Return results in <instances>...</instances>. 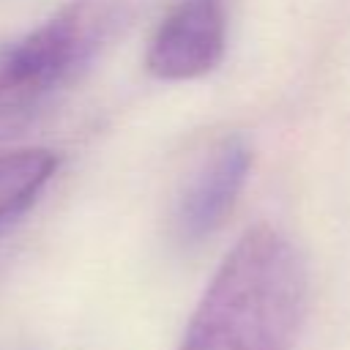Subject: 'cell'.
<instances>
[{"mask_svg":"<svg viewBox=\"0 0 350 350\" xmlns=\"http://www.w3.org/2000/svg\"><path fill=\"white\" fill-rule=\"evenodd\" d=\"M306 293L298 246L282 230L257 224L216 268L178 350H293Z\"/></svg>","mask_w":350,"mask_h":350,"instance_id":"obj_1","label":"cell"},{"mask_svg":"<svg viewBox=\"0 0 350 350\" xmlns=\"http://www.w3.org/2000/svg\"><path fill=\"white\" fill-rule=\"evenodd\" d=\"M129 19V0H68L27 36L0 44V129L77 82Z\"/></svg>","mask_w":350,"mask_h":350,"instance_id":"obj_2","label":"cell"},{"mask_svg":"<svg viewBox=\"0 0 350 350\" xmlns=\"http://www.w3.org/2000/svg\"><path fill=\"white\" fill-rule=\"evenodd\" d=\"M227 49V0H180L156 27L145 66L167 82L213 71Z\"/></svg>","mask_w":350,"mask_h":350,"instance_id":"obj_3","label":"cell"},{"mask_svg":"<svg viewBox=\"0 0 350 350\" xmlns=\"http://www.w3.org/2000/svg\"><path fill=\"white\" fill-rule=\"evenodd\" d=\"M249 167V142L243 137H227L197 170L175 211V227L186 243L202 241L227 219L246 183Z\"/></svg>","mask_w":350,"mask_h":350,"instance_id":"obj_4","label":"cell"},{"mask_svg":"<svg viewBox=\"0 0 350 350\" xmlns=\"http://www.w3.org/2000/svg\"><path fill=\"white\" fill-rule=\"evenodd\" d=\"M57 153L49 148L0 150V227L25 213L57 172Z\"/></svg>","mask_w":350,"mask_h":350,"instance_id":"obj_5","label":"cell"}]
</instances>
